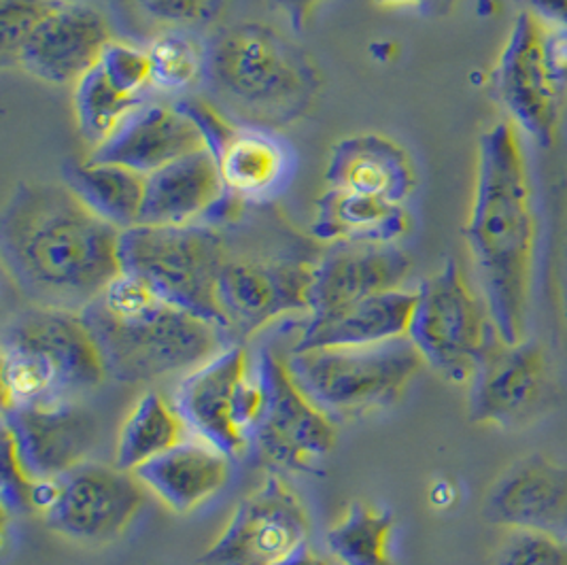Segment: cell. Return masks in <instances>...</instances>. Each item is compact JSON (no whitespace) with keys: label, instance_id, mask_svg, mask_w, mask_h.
<instances>
[{"label":"cell","instance_id":"cell-1","mask_svg":"<svg viewBox=\"0 0 567 565\" xmlns=\"http://www.w3.org/2000/svg\"><path fill=\"white\" fill-rule=\"evenodd\" d=\"M120 240L64 183L22 181L0 215L2 266L32 307H90L122 273Z\"/></svg>","mask_w":567,"mask_h":565},{"label":"cell","instance_id":"cell-2","mask_svg":"<svg viewBox=\"0 0 567 565\" xmlns=\"http://www.w3.org/2000/svg\"><path fill=\"white\" fill-rule=\"evenodd\" d=\"M464 236L497 335L525 340L538 226L520 130L508 117L478 138Z\"/></svg>","mask_w":567,"mask_h":565},{"label":"cell","instance_id":"cell-3","mask_svg":"<svg viewBox=\"0 0 567 565\" xmlns=\"http://www.w3.org/2000/svg\"><path fill=\"white\" fill-rule=\"evenodd\" d=\"M81 317L101 349L109 379L124 386L189 372L233 345L219 326L175 307L128 270L109 282Z\"/></svg>","mask_w":567,"mask_h":565},{"label":"cell","instance_id":"cell-4","mask_svg":"<svg viewBox=\"0 0 567 565\" xmlns=\"http://www.w3.org/2000/svg\"><path fill=\"white\" fill-rule=\"evenodd\" d=\"M205 79L234 124L272 132L302 120L323 90L317 60L264 22L221 30L207 50Z\"/></svg>","mask_w":567,"mask_h":565},{"label":"cell","instance_id":"cell-5","mask_svg":"<svg viewBox=\"0 0 567 565\" xmlns=\"http://www.w3.org/2000/svg\"><path fill=\"white\" fill-rule=\"evenodd\" d=\"M106 379L101 349L81 312L32 307L7 323L0 349L2 411L79 404Z\"/></svg>","mask_w":567,"mask_h":565},{"label":"cell","instance_id":"cell-6","mask_svg":"<svg viewBox=\"0 0 567 565\" xmlns=\"http://www.w3.org/2000/svg\"><path fill=\"white\" fill-rule=\"evenodd\" d=\"M287 366L312 404L338 423L393 409L425 361L402 336L361 347L291 351Z\"/></svg>","mask_w":567,"mask_h":565},{"label":"cell","instance_id":"cell-7","mask_svg":"<svg viewBox=\"0 0 567 565\" xmlns=\"http://www.w3.org/2000/svg\"><path fill=\"white\" fill-rule=\"evenodd\" d=\"M228 256L226 232L208 224L134 226L120 240L122 270L143 277L162 298L221 330L217 282Z\"/></svg>","mask_w":567,"mask_h":565},{"label":"cell","instance_id":"cell-8","mask_svg":"<svg viewBox=\"0 0 567 565\" xmlns=\"http://www.w3.org/2000/svg\"><path fill=\"white\" fill-rule=\"evenodd\" d=\"M406 336L440 379L467 386L499 335L485 298L472 289L460 264L449 257L439 273L419 285Z\"/></svg>","mask_w":567,"mask_h":565},{"label":"cell","instance_id":"cell-9","mask_svg":"<svg viewBox=\"0 0 567 565\" xmlns=\"http://www.w3.org/2000/svg\"><path fill=\"white\" fill-rule=\"evenodd\" d=\"M256 370L264 386V409L249 434V449L275 472H317L334 451V421L312 404L277 353L261 351Z\"/></svg>","mask_w":567,"mask_h":565},{"label":"cell","instance_id":"cell-10","mask_svg":"<svg viewBox=\"0 0 567 565\" xmlns=\"http://www.w3.org/2000/svg\"><path fill=\"white\" fill-rule=\"evenodd\" d=\"M557 398L555 366L538 340L504 342L499 336L467 383V417L474 425L518 432L536 423Z\"/></svg>","mask_w":567,"mask_h":565},{"label":"cell","instance_id":"cell-11","mask_svg":"<svg viewBox=\"0 0 567 565\" xmlns=\"http://www.w3.org/2000/svg\"><path fill=\"white\" fill-rule=\"evenodd\" d=\"M315 259L291 254H234L217 282V305L230 342L249 340L291 312H309Z\"/></svg>","mask_w":567,"mask_h":565},{"label":"cell","instance_id":"cell-12","mask_svg":"<svg viewBox=\"0 0 567 565\" xmlns=\"http://www.w3.org/2000/svg\"><path fill=\"white\" fill-rule=\"evenodd\" d=\"M147 489L120 465L83 462L58 476L52 506L41 514L62 538L104 546L122 538L141 513Z\"/></svg>","mask_w":567,"mask_h":565},{"label":"cell","instance_id":"cell-13","mask_svg":"<svg viewBox=\"0 0 567 565\" xmlns=\"http://www.w3.org/2000/svg\"><path fill=\"white\" fill-rule=\"evenodd\" d=\"M493 92L508 120L542 150L557 143L564 88L546 50V24L520 11L493 69Z\"/></svg>","mask_w":567,"mask_h":565},{"label":"cell","instance_id":"cell-14","mask_svg":"<svg viewBox=\"0 0 567 565\" xmlns=\"http://www.w3.org/2000/svg\"><path fill=\"white\" fill-rule=\"evenodd\" d=\"M310 518L300 495L270 472L236 504L224 532L198 559L200 565H272L307 542Z\"/></svg>","mask_w":567,"mask_h":565},{"label":"cell","instance_id":"cell-15","mask_svg":"<svg viewBox=\"0 0 567 565\" xmlns=\"http://www.w3.org/2000/svg\"><path fill=\"white\" fill-rule=\"evenodd\" d=\"M254 361L245 345H226L185 374L175 391V409L192 436L236 458L249 449L238 425V393Z\"/></svg>","mask_w":567,"mask_h":565},{"label":"cell","instance_id":"cell-16","mask_svg":"<svg viewBox=\"0 0 567 565\" xmlns=\"http://www.w3.org/2000/svg\"><path fill=\"white\" fill-rule=\"evenodd\" d=\"M411 273L413 259L398 245H330L326 254L315 259L307 315H330L370 296L400 289Z\"/></svg>","mask_w":567,"mask_h":565},{"label":"cell","instance_id":"cell-17","mask_svg":"<svg viewBox=\"0 0 567 565\" xmlns=\"http://www.w3.org/2000/svg\"><path fill=\"white\" fill-rule=\"evenodd\" d=\"M483 518L502 530H536L567 540V468L534 453L511 463L483 502Z\"/></svg>","mask_w":567,"mask_h":565},{"label":"cell","instance_id":"cell-18","mask_svg":"<svg viewBox=\"0 0 567 565\" xmlns=\"http://www.w3.org/2000/svg\"><path fill=\"white\" fill-rule=\"evenodd\" d=\"M111 41V28L101 11L83 2L62 0L28 39L13 64L43 83L75 85L99 64Z\"/></svg>","mask_w":567,"mask_h":565},{"label":"cell","instance_id":"cell-19","mask_svg":"<svg viewBox=\"0 0 567 565\" xmlns=\"http://www.w3.org/2000/svg\"><path fill=\"white\" fill-rule=\"evenodd\" d=\"M233 213L217 157L205 147L147 175L138 226H224Z\"/></svg>","mask_w":567,"mask_h":565},{"label":"cell","instance_id":"cell-20","mask_svg":"<svg viewBox=\"0 0 567 565\" xmlns=\"http://www.w3.org/2000/svg\"><path fill=\"white\" fill-rule=\"evenodd\" d=\"M2 432L32 481L58 479L87 462L96 442V421L79 404L2 411Z\"/></svg>","mask_w":567,"mask_h":565},{"label":"cell","instance_id":"cell-21","mask_svg":"<svg viewBox=\"0 0 567 565\" xmlns=\"http://www.w3.org/2000/svg\"><path fill=\"white\" fill-rule=\"evenodd\" d=\"M205 147L203 130L179 104L143 103L87 157L120 164L147 177Z\"/></svg>","mask_w":567,"mask_h":565},{"label":"cell","instance_id":"cell-22","mask_svg":"<svg viewBox=\"0 0 567 565\" xmlns=\"http://www.w3.org/2000/svg\"><path fill=\"white\" fill-rule=\"evenodd\" d=\"M326 183L332 189L404 205L416 189V168L409 150L395 138L361 132L334 143Z\"/></svg>","mask_w":567,"mask_h":565},{"label":"cell","instance_id":"cell-23","mask_svg":"<svg viewBox=\"0 0 567 565\" xmlns=\"http://www.w3.org/2000/svg\"><path fill=\"white\" fill-rule=\"evenodd\" d=\"M230 460L217 446L192 436L141 465L134 474L168 511L189 514L228 487L233 476Z\"/></svg>","mask_w":567,"mask_h":565},{"label":"cell","instance_id":"cell-24","mask_svg":"<svg viewBox=\"0 0 567 565\" xmlns=\"http://www.w3.org/2000/svg\"><path fill=\"white\" fill-rule=\"evenodd\" d=\"M416 305V289H393L370 296L355 305L330 315L310 317L300 328V338L291 351L328 349V347H361L388 342L409 335Z\"/></svg>","mask_w":567,"mask_h":565},{"label":"cell","instance_id":"cell-25","mask_svg":"<svg viewBox=\"0 0 567 565\" xmlns=\"http://www.w3.org/2000/svg\"><path fill=\"white\" fill-rule=\"evenodd\" d=\"M213 155L226 189L245 205L277 194L291 173V150L272 130L236 126Z\"/></svg>","mask_w":567,"mask_h":565},{"label":"cell","instance_id":"cell-26","mask_svg":"<svg viewBox=\"0 0 567 565\" xmlns=\"http://www.w3.org/2000/svg\"><path fill=\"white\" fill-rule=\"evenodd\" d=\"M310 230L317 240L330 245H398V240L411 230V215L404 205L328 187L317 201Z\"/></svg>","mask_w":567,"mask_h":565},{"label":"cell","instance_id":"cell-27","mask_svg":"<svg viewBox=\"0 0 567 565\" xmlns=\"http://www.w3.org/2000/svg\"><path fill=\"white\" fill-rule=\"evenodd\" d=\"M62 183L83 205L117 230L138 226L145 203V175L120 164L85 157L64 164Z\"/></svg>","mask_w":567,"mask_h":565},{"label":"cell","instance_id":"cell-28","mask_svg":"<svg viewBox=\"0 0 567 565\" xmlns=\"http://www.w3.org/2000/svg\"><path fill=\"white\" fill-rule=\"evenodd\" d=\"M185 423L175 402L159 391H145L130 409L115 446V465L134 472L185 440Z\"/></svg>","mask_w":567,"mask_h":565},{"label":"cell","instance_id":"cell-29","mask_svg":"<svg viewBox=\"0 0 567 565\" xmlns=\"http://www.w3.org/2000/svg\"><path fill=\"white\" fill-rule=\"evenodd\" d=\"M395 516L388 508L365 502H351L326 536V546L336 564L395 565L391 538Z\"/></svg>","mask_w":567,"mask_h":565},{"label":"cell","instance_id":"cell-30","mask_svg":"<svg viewBox=\"0 0 567 565\" xmlns=\"http://www.w3.org/2000/svg\"><path fill=\"white\" fill-rule=\"evenodd\" d=\"M143 103L145 101L122 94L104 78L99 66H94L73 85L75 122L83 141H87L94 150L120 129V124L130 113Z\"/></svg>","mask_w":567,"mask_h":565},{"label":"cell","instance_id":"cell-31","mask_svg":"<svg viewBox=\"0 0 567 565\" xmlns=\"http://www.w3.org/2000/svg\"><path fill=\"white\" fill-rule=\"evenodd\" d=\"M154 88L175 94L200 83L207 75V52L185 30H164L147 48Z\"/></svg>","mask_w":567,"mask_h":565},{"label":"cell","instance_id":"cell-32","mask_svg":"<svg viewBox=\"0 0 567 565\" xmlns=\"http://www.w3.org/2000/svg\"><path fill=\"white\" fill-rule=\"evenodd\" d=\"M104 78L109 79L122 94L130 99L145 101L150 88H154L152 58L143 48H136L126 41H111L104 48L96 64Z\"/></svg>","mask_w":567,"mask_h":565},{"label":"cell","instance_id":"cell-33","mask_svg":"<svg viewBox=\"0 0 567 565\" xmlns=\"http://www.w3.org/2000/svg\"><path fill=\"white\" fill-rule=\"evenodd\" d=\"M132 9L164 30H196L217 22L228 0H130Z\"/></svg>","mask_w":567,"mask_h":565},{"label":"cell","instance_id":"cell-34","mask_svg":"<svg viewBox=\"0 0 567 565\" xmlns=\"http://www.w3.org/2000/svg\"><path fill=\"white\" fill-rule=\"evenodd\" d=\"M62 0H0L2 60L13 64L28 39L60 7Z\"/></svg>","mask_w":567,"mask_h":565},{"label":"cell","instance_id":"cell-35","mask_svg":"<svg viewBox=\"0 0 567 565\" xmlns=\"http://www.w3.org/2000/svg\"><path fill=\"white\" fill-rule=\"evenodd\" d=\"M495 565H567V540L536 530H504Z\"/></svg>","mask_w":567,"mask_h":565},{"label":"cell","instance_id":"cell-36","mask_svg":"<svg viewBox=\"0 0 567 565\" xmlns=\"http://www.w3.org/2000/svg\"><path fill=\"white\" fill-rule=\"evenodd\" d=\"M34 481L18 460L13 442L2 432V470H0V497L4 514H32Z\"/></svg>","mask_w":567,"mask_h":565},{"label":"cell","instance_id":"cell-37","mask_svg":"<svg viewBox=\"0 0 567 565\" xmlns=\"http://www.w3.org/2000/svg\"><path fill=\"white\" fill-rule=\"evenodd\" d=\"M326 2L328 0H268V7L284 18L287 27L300 32L309 27Z\"/></svg>","mask_w":567,"mask_h":565},{"label":"cell","instance_id":"cell-38","mask_svg":"<svg viewBox=\"0 0 567 565\" xmlns=\"http://www.w3.org/2000/svg\"><path fill=\"white\" fill-rule=\"evenodd\" d=\"M523 9L550 28H566L567 0H520Z\"/></svg>","mask_w":567,"mask_h":565},{"label":"cell","instance_id":"cell-39","mask_svg":"<svg viewBox=\"0 0 567 565\" xmlns=\"http://www.w3.org/2000/svg\"><path fill=\"white\" fill-rule=\"evenodd\" d=\"M272 565H334L321 553L312 551L307 542L298 544L293 551H289L277 564Z\"/></svg>","mask_w":567,"mask_h":565},{"label":"cell","instance_id":"cell-40","mask_svg":"<svg viewBox=\"0 0 567 565\" xmlns=\"http://www.w3.org/2000/svg\"><path fill=\"white\" fill-rule=\"evenodd\" d=\"M379 7L385 9H416L421 16L434 18L436 0H374Z\"/></svg>","mask_w":567,"mask_h":565},{"label":"cell","instance_id":"cell-41","mask_svg":"<svg viewBox=\"0 0 567 565\" xmlns=\"http://www.w3.org/2000/svg\"><path fill=\"white\" fill-rule=\"evenodd\" d=\"M457 2H460V0H436V13H434V18L449 16V13L455 9Z\"/></svg>","mask_w":567,"mask_h":565},{"label":"cell","instance_id":"cell-42","mask_svg":"<svg viewBox=\"0 0 567 565\" xmlns=\"http://www.w3.org/2000/svg\"><path fill=\"white\" fill-rule=\"evenodd\" d=\"M566 315H567V294H566Z\"/></svg>","mask_w":567,"mask_h":565}]
</instances>
